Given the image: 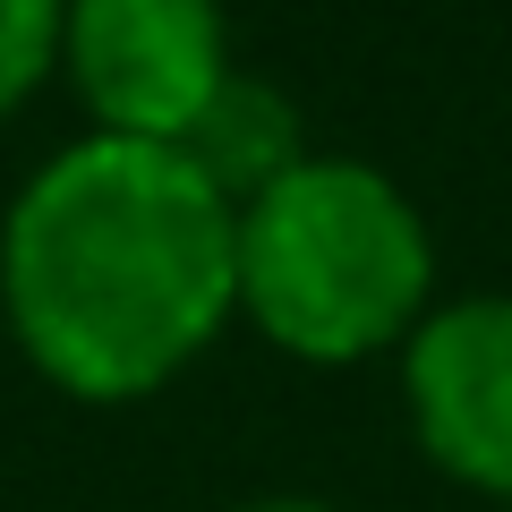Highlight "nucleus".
<instances>
[{
    "label": "nucleus",
    "instance_id": "5",
    "mask_svg": "<svg viewBox=\"0 0 512 512\" xmlns=\"http://www.w3.org/2000/svg\"><path fill=\"white\" fill-rule=\"evenodd\" d=\"M180 154H188V163H197L231 205H248L265 180H282V171L308 154V137H299V111H291V94H282V86L231 69V86L205 103V120L180 137Z\"/></svg>",
    "mask_w": 512,
    "mask_h": 512
},
{
    "label": "nucleus",
    "instance_id": "3",
    "mask_svg": "<svg viewBox=\"0 0 512 512\" xmlns=\"http://www.w3.org/2000/svg\"><path fill=\"white\" fill-rule=\"evenodd\" d=\"M231 69L222 0H69L60 18V77L77 86L94 137L180 146Z\"/></svg>",
    "mask_w": 512,
    "mask_h": 512
},
{
    "label": "nucleus",
    "instance_id": "7",
    "mask_svg": "<svg viewBox=\"0 0 512 512\" xmlns=\"http://www.w3.org/2000/svg\"><path fill=\"white\" fill-rule=\"evenodd\" d=\"M231 512H333V504H316V495H256V504H231Z\"/></svg>",
    "mask_w": 512,
    "mask_h": 512
},
{
    "label": "nucleus",
    "instance_id": "6",
    "mask_svg": "<svg viewBox=\"0 0 512 512\" xmlns=\"http://www.w3.org/2000/svg\"><path fill=\"white\" fill-rule=\"evenodd\" d=\"M60 18L69 0H0V120L60 69Z\"/></svg>",
    "mask_w": 512,
    "mask_h": 512
},
{
    "label": "nucleus",
    "instance_id": "4",
    "mask_svg": "<svg viewBox=\"0 0 512 512\" xmlns=\"http://www.w3.org/2000/svg\"><path fill=\"white\" fill-rule=\"evenodd\" d=\"M402 410L444 478L512 512V291L444 299L402 342Z\"/></svg>",
    "mask_w": 512,
    "mask_h": 512
},
{
    "label": "nucleus",
    "instance_id": "1",
    "mask_svg": "<svg viewBox=\"0 0 512 512\" xmlns=\"http://www.w3.org/2000/svg\"><path fill=\"white\" fill-rule=\"evenodd\" d=\"M239 205L180 146L77 137L0 214V316L77 402H146L239 316Z\"/></svg>",
    "mask_w": 512,
    "mask_h": 512
},
{
    "label": "nucleus",
    "instance_id": "2",
    "mask_svg": "<svg viewBox=\"0 0 512 512\" xmlns=\"http://www.w3.org/2000/svg\"><path fill=\"white\" fill-rule=\"evenodd\" d=\"M239 316L308 367L402 350L436 299V239L419 205L350 154H299L239 205Z\"/></svg>",
    "mask_w": 512,
    "mask_h": 512
}]
</instances>
